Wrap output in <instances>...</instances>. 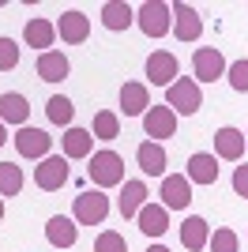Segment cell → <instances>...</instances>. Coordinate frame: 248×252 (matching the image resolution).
<instances>
[{
	"label": "cell",
	"instance_id": "1",
	"mask_svg": "<svg viewBox=\"0 0 248 252\" xmlns=\"http://www.w3.org/2000/svg\"><path fill=\"white\" fill-rule=\"evenodd\" d=\"M87 177H91L94 189H117L124 185V158L117 151H94L91 166H87Z\"/></svg>",
	"mask_w": 248,
	"mask_h": 252
},
{
	"label": "cell",
	"instance_id": "2",
	"mask_svg": "<svg viewBox=\"0 0 248 252\" xmlns=\"http://www.w3.org/2000/svg\"><path fill=\"white\" fill-rule=\"evenodd\" d=\"M135 23H139V31L147 38H165L173 31V8L165 0H147V4L135 8Z\"/></svg>",
	"mask_w": 248,
	"mask_h": 252
},
{
	"label": "cell",
	"instance_id": "3",
	"mask_svg": "<svg viewBox=\"0 0 248 252\" xmlns=\"http://www.w3.org/2000/svg\"><path fill=\"white\" fill-rule=\"evenodd\" d=\"M165 105L173 109L177 117H196L199 105H203V91H199L196 79H185V75H177V83L165 87Z\"/></svg>",
	"mask_w": 248,
	"mask_h": 252
},
{
	"label": "cell",
	"instance_id": "4",
	"mask_svg": "<svg viewBox=\"0 0 248 252\" xmlns=\"http://www.w3.org/2000/svg\"><path fill=\"white\" fill-rule=\"evenodd\" d=\"M105 215H109V196L102 189H91V192H79L72 203V219L75 226H102Z\"/></svg>",
	"mask_w": 248,
	"mask_h": 252
},
{
	"label": "cell",
	"instance_id": "5",
	"mask_svg": "<svg viewBox=\"0 0 248 252\" xmlns=\"http://www.w3.org/2000/svg\"><path fill=\"white\" fill-rule=\"evenodd\" d=\"M68 177H72V169H68V158L64 155H49V158H41L38 166H34V185H38L41 192L64 189Z\"/></svg>",
	"mask_w": 248,
	"mask_h": 252
},
{
	"label": "cell",
	"instance_id": "6",
	"mask_svg": "<svg viewBox=\"0 0 248 252\" xmlns=\"http://www.w3.org/2000/svg\"><path fill=\"white\" fill-rule=\"evenodd\" d=\"M226 57H222V53L215 49V45H199L196 53H192V79H196V83H215V79H222V75H226Z\"/></svg>",
	"mask_w": 248,
	"mask_h": 252
},
{
	"label": "cell",
	"instance_id": "7",
	"mask_svg": "<svg viewBox=\"0 0 248 252\" xmlns=\"http://www.w3.org/2000/svg\"><path fill=\"white\" fill-rule=\"evenodd\" d=\"M158 196H162L165 211H185L188 203H192V181H188L185 173H165Z\"/></svg>",
	"mask_w": 248,
	"mask_h": 252
},
{
	"label": "cell",
	"instance_id": "8",
	"mask_svg": "<svg viewBox=\"0 0 248 252\" xmlns=\"http://www.w3.org/2000/svg\"><path fill=\"white\" fill-rule=\"evenodd\" d=\"M15 151H19L23 158H34V162H41V158H49V151H53V136L49 132H41V128H19L15 132Z\"/></svg>",
	"mask_w": 248,
	"mask_h": 252
},
{
	"label": "cell",
	"instance_id": "9",
	"mask_svg": "<svg viewBox=\"0 0 248 252\" xmlns=\"http://www.w3.org/2000/svg\"><path fill=\"white\" fill-rule=\"evenodd\" d=\"M75 237H79V226H75L72 215H53V219L45 222V241L57 252H72Z\"/></svg>",
	"mask_w": 248,
	"mask_h": 252
},
{
	"label": "cell",
	"instance_id": "10",
	"mask_svg": "<svg viewBox=\"0 0 248 252\" xmlns=\"http://www.w3.org/2000/svg\"><path fill=\"white\" fill-rule=\"evenodd\" d=\"M57 38H64V45H83L91 38V19H87L79 8H68L61 19H57Z\"/></svg>",
	"mask_w": 248,
	"mask_h": 252
},
{
	"label": "cell",
	"instance_id": "11",
	"mask_svg": "<svg viewBox=\"0 0 248 252\" xmlns=\"http://www.w3.org/2000/svg\"><path fill=\"white\" fill-rule=\"evenodd\" d=\"M143 132L155 139V143L169 139L177 132V113L169 109V105H151V109L143 113Z\"/></svg>",
	"mask_w": 248,
	"mask_h": 252
},
{
	"label": "cell",
	"instance_id": "12",
	"mask_svg": "<svg viewBox=\"0 0 248 252\" xmlns=\"http://www.w3.org/2000/svg\"><path fill=\"white\" fill-rule=\"evenodd\" d=\"M173 8V34L177 42H199V34H203V19H199V11L192 4H169Z\"/></svg>",
	"mask_w": 248,
	"mask_h": 252
},
{
	"label": "cell",
	"instance_id": "13",
	"mask_svg": "<svg viewBox=\"0 0 248 252\" xmlns=\"http://www.w3.org/2000/svg\"><path fill=\"white\" fill-rule=\"evenodd\" d=\"M245 147H248V139L241 128H218L215 132V158H222V162H241L245 158Z\"/></svg>",
	"mask_w": 248,
	"mask_h": 252
},
{
	"label": "cell",
	"instance_id": "14",
	"mask_svg": "<svg viewBox=\"0 0 248 252\" xmlns=\"http://www.w3.org/2000/svg\"><path fill=\"white\" fill-rule=\"evenodd\" d=\"M147 83H155V87L177 83V57L169 49H158L147 57Z\"/></svg>",
	"mask_w": 248,
	"mask_h": 252
},
{
	"label": "cell",
	"instance_id": "15",
	"mask_svg": "<svg viewBox=\"0 0 248 252\" xmlns=\"http://www.w3.org/2000/svg\"><path fill=\"white\" fill-rule=\"evenodd\" d=\"M135 162H139V169H143L147 177H165V166H169L165 147L155 143V139H143V143L135 147Z\"/></svg>",
	"mask_w": 248,
	"mask_h": 252
},
{
	"label": "cell",
	"instance_id": "16",
	"mask_svg": "<svg viewBox=\"0 0 248 252\" xmlns=\"http://www.w3.org/2000/svg\"><path fill=\"white\" fill-rule=\"evenodd\" d=\"M61 155L68 158V162H79V158H91L94 151V136H91V128H64V136H61Z\"/></svg>",
	"mask_w": 248,
	"mask_h": 252
},
{
	"label": "cell",
	"instance_id": "17",
	"mask_svg": "<svg viewBox=\"0 0 248 252\" xmlns=\"http://www.w3.org/2000/svg\"><path fill=\"white\" fill-rule=\"evenodd\" d=\"M23 42L31 45V49H38V53H49L53 42H57V23H49V19H41V15H34V19L23 27Z\"/></svg>",
	"mask_w": 248,
	"mask_h": 252
},
{
	"label": "cell",
	"instance_id": "18",
	"mask_svg": "<svg viewBox=\"0 0 248 252\" xmlns=\"http://www.w3.org/2000/svg\"><path fill=\"white\" fill-rule=\"evenodd\" d=\"M185 177L192 185H218V158L207 155V151H196L185 166Z\"/></svg>",
	"mask_w": 248,
	"mask_h": 252
},
{
	"label": "cell",
	"instance_id": "19",
	"mask_svg": "<svg viewBox=\"0 0 248 252\" xmlns=\"http://www.w3.org/2000/svg\"><path fill=\"white\" fill-rule=\"evenodd\" d=\"M68 72H72V64H68V57H64L61 49L38 53V79H45V83H64Z\"/></svg>",
	"mask_w": 248,
	"mask_h": 252
},
{
	"label": "cell",
	"instance_id": "20",
	"mask_svg": "<svg viewBox=\"0 0 248 252\" xmlns=\"http://www.w3.org/2000/svg\"><path fill=\"white\" fill-rule=\"evenodd\" d=\"M151 109V91L147 83H124L121 87V113L124 117H143Z\"/></svg>",
	"mask_w": 248,
	"mask_h": 252
},
{
	"label": "cell",
	"instance_id": "21",
	"mask_svg": "<svg viewBox=\"0 0 248 252\" xmlns=\"http://www.w3.org/2000/svg\"><path fill=\"white\" fill-rule=\"evenodd\" d=\"M132 23H135V8H132V4H124V0H109V4H102V27H105V31L121 34V31H128Z\"/></svg>",
	"mask_w": 248,
	"mask_h": 252
},
{
	"label": "cell",
	"instance_id": "22",
	"mask_svg": "<svg viewBox=\"0 0 248 252\" xmlns=\"http://www.w3.org/2000/svg\"><path fill=\"white\" fill-rule=\"evenodd\" d=\"M27 117H31V102H27L19 91L0 94V121H4V125H19V128H27Z\"/></svg>",
	"mask_w": 248,
	"mask_h": 252
},
{
	"label": "cell",
	"instance_id": "23",
	"mask_svg": "<svg viewBox=\"0 0 248 252\" xmlns=\"http://www.w3.org/2000/svg\"><path fill=\"white\" fill-rule=\"evenodd\" d=\"M207 241H211V226H207V219H199V215H188L185 226H181V245H185L188 252H203Z\"/></svg>",
	"mask_w": 248,
	"mask_h": 252
},
{
	"label": "cell",
	"instance_id": "24",
	"mask_svg": "<svg viewBox=\"0 0 248 252\" xmlns=\"http://www.w3.org/2000/svg\"><path fill=\"white\" fill-rule=\"evenodd\" d=\"M135 222H139V230H143L147 237H162V233L169 230V211H165L162 203H143V211L135 215Z\"/></svg>",
	"mask_w": 248,
	"mask_h": 252
},
{
	"label": "cell",
	"instance_id": "25",
	"mask_svg": "<svg viewBox=\"0 0 248 252\" xmlns=\"http://www.w3.org/2000/svg\"><path fill=\"white\" fill-rule=\"evenodd\" d=\"M143 203H147V185H143V181H124L121 200H117L121 215H124V219H135V215L143 211Z\"/></svg>",
	"mask_w": 248,
	"mask_h": 252
},
{
	"label": "cell",
	"instance_id": "26",
	"mask_svg": "<svg viewBox=\"0 0 248 252\" xmlns=\"http://www.w3.org/2000/svg\"><path fill=\"white\" fill-rule=\"evenodd\" d=\"M91 136L94 139H105V143L117 139V136H121V117H117L113 109H98L94 121H91Z\"/></svg>",
	"mask_w": 248,
	"mask_h": 252
},
{
	"label": "cell",
	"instance_id": "27",
	"mask_svg": "<svg viewBox=\"0 0 248 252\" xmlns=\"http://www.w3.org/2000/svg\"><path fill=\"white\" fill-rule=\"evenodd\" d=\"M45 117H49L57 128H72V117H75V105L68 94H53L49 102H45Z\"/></svg>",
	"mask_w": 248,
	"mask_h": 252
},
{
	"label": "cell",
	"instance_id": "28",
	"mask_svg": "<svg viewBox=\"0 0 248 252\" xmlns=\"http://www.w3.org/2000/svg\"><path fill=\"white\" fill-rule=\"evenodd\" d=\"M27 177H23V169L15 162H0V200H11V196H19Z\"/></svg>",
	"mask_w": 248,
	"mask_h": 252
},
{
	"label": "cell",
	"instance_id": "29",
	"mask_svg": "<svg viewBox=\"0 0 248 252\" xmlns=\"http://www.w3.org/2000/svg\"><path fill=\"white\" fill-rule=\"evenodd\" d=\"M207 249H211V252H237V249H241V237H237L233 230H229V226H222V230H215V233H211Z\"/></svg>",
	"mask_w": 248,
	"mask_h": 252
},
{
	"label": "cell",
	"instance_id": "30",
	"mask_svg": "<svg viewBox=\"0 0 248 252\" xmlns=\"http://www.w3.org/2000/svg\"><path fill=\"white\" fill-rule=\"evenodd\" d=\"M226 79H229V87L237 91V94H248V57H241V61H233L226 68Z\"/></svg>",
	"mask_w": 248,
	"mask_h": 252
},
{
	"label": "cell",
	"instance_id": "31",
	"mask_svg": "<svg viewBox=\"0 0 248 252\" xmlns=\"http://www.w3.org/2000/svg\"><path fill=\"white\" fill-rule=\"evenodd\" d=\"M94 252H128V241H124V233H117V230H102L98 241H94Z\"/></svg>",
	"mask_w": 248,
	"mask_h": 252
},
{
	"label": "cell",
	"instance_id": "32",
	"mask_svg": "<svg viewBox=\"0 0 248 252\" xmlns=\"http://www.w3.org/2000/svg\"><path fill=\"white\" fill-rule=\"evenodd\" d=\"M15 64H19V45L0 34V72H11Z\"/></svg>",
	"mask_w": 248,
	"mask_h": 252
},
{
	"label": "cell",
	"instance_id": "33",
	"mask_svg": "<svg viewBox=\"0 0 248 252\" xmlns=\"http://www.w3.org/2000/svg\"><path fill=\"white\" fill-rule=\"evenodd\" d=\"M233 192H237L241 200H248V162L233 169Z\"/></svg>",
	"mask_w": 248,
	"mask_h": 252
},
{
	"label": "cell",
	"instance_id": "34",
	"mask_svg": "<svg viewBox=\"0 0 248 252\" xmlns=\"http://www.w3.org/2000/svg\"><path fill=\"white\" fill-rule=\"evenodd\" d=\"M4 143H8V125L0 121V147H4Z\"/></svg>",
	"mask_w": 248,
	"mask_h": 252
},
{
	"label": "cell",
	"instance_id": "35",
	"mask_svg": "<svg viewBox=\"0 0 248 252\" xmlns=\"http://www.w3.org/2000/svg\"><path fill=\"white\" fill-rule=\"evenodd\" d=\"M147 252H169L165 245H147Z\"/></svg>",
	"mask_w": 248,
	"mask_h": 252
},
{
	"label": "cell",
	"instance_id": "36",
	"mask_svg": "<svg viewBox=\"0 0 248 252\" xmlns=\"http://www.w3.org/2000/svg\"><path fill=\"white\" fill-rule=\"evenodd\" d=\"M0 219H4V200H0Z\"/></svg>",
	"mask_w": 248,
	"mask_h": 252
},
{
	"label": "cell",
	"instance_id": "37",
	"mask_svg": "<svg viewBox=\"0 0 248 252\" xmlns=\"http://www.w3.org/2000/svg\"><path fill=\"white\" fill-rule=\"evenodd\" d=\"M245 139H248V132H245Z\"/></svg>",
	"mask_w": 248,
	"mask_h": 252
}]
</instances>
